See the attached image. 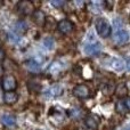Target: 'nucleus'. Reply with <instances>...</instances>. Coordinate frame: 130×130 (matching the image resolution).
<instances>
[{"label": "nucleus", "instance_id": "obj_1", "mask_svg": "<svg viewBox=\"0 0 130 130\" xmlns=\"http://www.w3.org/2000/svg\"><path fill=\"white\" fill-rule=\"evenodd\" d=\"M95 26H96L97 33L102 38H106V37H108L111 34V26L104 18H98L96 21V23H95Z\"/></svg>", "mask_w": 130, "mask_h": 130}, {"label": "nucleus", "instance_id": "obj_2", "mask_svg": "<svg viewBox=\"0 0 130 130\" xmlns=\"http://www.w3.org/2000/svg\"><path fill=\"white\" fill-rule=\"evenodd\" d=\"M1 87L5 90V92L7 91H14L17 88V81H16L15 76L11 74H7L4 75L1 79Z\"/></svg>", "mask_w": 130, "mask_h": 130}, {"label": "nucleus", "instance_id": "obj_3", "mask_svg": "<svg viewBox=\"0 0 130 130\" xmlns=\"http://www.w3.org/2000/svg\"><path fill=\"white\" fill-rule=\"evenodd\" d=\"M17 11L21 14V15H31V14L34 13V6L33 2L29 1V0H22V1L17 2Z\"/></svg>", "mask_w": 130, "mask_h": 130}, {"label": "nucleus", "instance_id": "obj_4", "mask_svg": "<svg viewBox=\"0 0 130 130\" xmlns=\"http://www.w3.org/2000/svg\"><path fill=\"white\" fill-rule=\"evenodd\" d=\"M73 29H74L73 23L69 20H62L61 22L57 23V30L63 34L70 33V32L73 31Z\"/></svg>", "mask_w": 130, "mask_h": 130}, {"label": "nucleus", "instance_id": "obj_5", "mask_svg": "<svg viewBox=\"0 0 130 130\" xmlns=\"http://www.w3.org/2000/svg\"><path fill=\"white\" fill-rule=\"evenodd\" d=\"M90 91H89V88L87 87L86 85H78L73 88V95L78 98H87L89 96Z\"/></svg>", "mask_w": 130, "mask_h": 130}, {"label": "nucleus", "instance_id": "obj_6", "mask_svg": "<svg viewBox=\"0 0 130 130\" xmlns=\"http://www.w3.org/2000/svg\"><path fill=\"white\" fill-rule=\"evenodd\" d=\"M102 50V46L101 43L95 42V43H88L85 46V53L89 56H95V55H98Z\"/></svg>", "mask_w": 130, "mask_h": 130}, {"label": "nucleus", "instance_id": "obj_7", "mask_svg": "<svg viewBox=\"0 0 130 130\" xmlns=\"http://www.w3.org/2000/svg\"><path fill=\"white\" fill-rule=\"evenodd\" d=\"M85 123L87 126V128L95 130L99 124V118L96 114H92V113L91 114H88L85 119Z\"/></svg>", "mask_w": 130, "mask_h": 130}, {"label": "nucleus", "instance_id": "obj_8", "mask_svg": "<svg viewBox=\"0 0 130 130\" xmlns=\"http://www.w3.org/2000/svg\"><path fill=\"white\" fill-rule=\"evenodd\" d=\"M32 16H33L34 23H37L38 25H45L46 24L47 18H46V15H45V13H43L42 10L37 9V10H34V13L32 14Z\"/></svg>", "mask_w": 130, "mask_h": 130}, {"label": "nucleus", "instance_id": "obj_9", "mask_svg": "<svg viewBox=\"0 0 130 130\" xmlns=\"http://www.w3.org/2000/svg\"><path fill=\"white\" fill-rule=\"evenodd\" d=\"M18 99V95L14 91H7L4 94V102L5 104H8V105H13L17 102Z\"/></svg>", "mask_w": 130, "mask_h": 130}, {"label": "nucleus", "instance_id": "obj_10", "mask_svg": "<svg viewBox=\"0 0 130 130\" xmlns=\"http://www.w3.org/2000/svg\"><path fill=\"white\" fill-rule=\"evenodd\" d=\"M129 40V34L127 31H119L115 33L114 36V41L117 43H119V45H122V43H126L127 41Z\"/></svg>", "mask_w": 130, "mask_h": 130}, {"label": "nucleus", "instance_id": "obj_11", "mask_svg": "<svg viewBox=\"0 0 130 130\" xmlns=\"http://www.w3.org/2000/svg\"><path fill=\"white\" fill-rule=\"evenodd\" d=\"M62 94H63V87H61V86H58V85H55V86H53V87H50L49 89L47 90V92H46V95L49 97H58V96H61Z\"/></svg>", "mask_w": 130, "mask_h": 130}, {"label": "nucleus", "instance_id": "obj_12", "mask_svg": "<svg viewBox=\"0 0 130 130\" xmlns=\"http://www.w3.org/2000/svg\"><path fill=\"white\" fill-rule=\"evenodd\" d=\"M15 117H13L10 114H4L1 117V122L7 127H13L15 124Z\"/></svg>", "mask_w": 130, "mask_h": 130}, {"label": "nucleus", "instance_id": "obj_13", "mask_svg": "<svg viewBox=\"0 0 130 130\" xmlns=\"http://www.w3.org/2000/svg\"><path fill=\"white\" fill-rule=\"evenodd\" d=\"M115 94L119 97H124L128 95V87H127L124 83H120V85L117 86L115 88Z\"/></svg>", "mask_w": 130, "mask_h": 130}, {"label": "nucleus", "instance_id": "obj_14", "mask_svg": "<svg viewBox=\"0 0 130 130\" xmlns=\"http://www.w3.org/2000/svg\"><path fill=\"white\" fill-rule=\"evenodd\" d=\"M25 66H26V69L31 72H39L40 71V64H38L36 61H33V59H30V61L25 62Z\"/></svg>", "mask_w": 130, "mask_h": 130}, {"label": "nucleus", "instance_id": "obj_15", "mask_svg": "<svg viewBox=\"0 0 130 130\" xmlns=\"http://www.w3.org/2000/svg\"><path fill=\"white\" fill-rule=\"evenodd\" d=\"M115 111H117L119 114H126L128 112V107L126 105V102L124 101H119L115 104Z\"/></svg>", "mask_w": 130, "mask_h": 130}, {"label": "nucleus", "instance_id": "obj_16", "mask_svg": "<svg viewBox=\"0 0 130 130\" xmlns=\"http://www.w3.org/2000/svg\"><path fill=\"white\" fill-rule=\"evenodd\" d=\"M15 29L16 31L21 32V33H24V32L27 31V24L26 22H24V21H18L17 23H16L15 25Z\"/></svg>", "mask_w": 130, "mask_h": 130}, {"label": "nucleus", "instance_id": "obj_17", "mask_svg": "<svg viewBox=\"0 0 130 130\" xmlns=\"http://www.w3.org/2000/svg\"><path fill=\"white\" fill-rule=\"evenodd\" d=\"M27 88H29V90L31 92H38V91H40V89H41V87H40V85H39L38 82H36V81H29L27 82Z\"/></svg>", "mask_w": 130, "mask_h": 130}, {"label": "nucleus", "instance_id": "obj_18", "mask_svg": "<svg viewBox=\"0 0 130 130\" xmlns=\"http://www.w3.org/2000/svg\"><path fill=\"white\" fill-rule=\"evenodd\" d=\"M59 64H62V63H59V62H55L54 64H52V65H50V67H49V72H52L53 74L58 73V72L63 69V66H62V65H59Z\"/></svg>", "mask_w": 130, "mask_h": 130}, {"label": "nucleus", "instance_id": "obj_19", "mask_svg": "<svg viewBox=\"0 0 130 130\" xmlns=\"http://www.w3.org/2000/svg\"><path fill=\"white\" fill-rule=\"evenodd\" d=\"M55 45V40L52 38V37H48V38L43 39V46H45L47 49H53Z\"/></svg>", "mask_w": 130, "mask_h": 130}, {"label": "nucleus", "instance_id": "obj_20", "mask_svg": "<svg viewBox=\"0 0 130 130\" xmlns=\"http://www.w3.org/2000/svg\"><path fill=\"white\" fill-rule=\"evenodd\" d=\"M113 67L115 70H122L123 69V62L120 59H113Z\"/></svg>", "mask_w": 130, "mask_h": 130}, {"label": "nucleus", "instance_id": "obj_21", "mask_svg": "<svg viewBox=\"0 0 130 130\" xmlns=\"http://www.w3.org/2000/svg\"><path fill=\"white\" fill-rule=\"evenodd\" d=\"M102 90H103V92H104V94H107V95H110V94H112V91H113V88H112V87H110V86H108V83H106V85H104V86H103V88H102Z\"/></svg>", "mask_w": 130, "mask_h": 130}, {"label": "nucleus", "instance_id": "obj_22", "mask_svg": "<svg viewBox=\"0 0 130 130\" xmlns=\"http://www.w3.org/2000/svg\"><path fill=\"white\" fill-rule=\"evenodd\" d=\"M50 4L55 7H61L65 4V1L64 0H50Z\"/></svg>", "mask_w": 130, "mask_h": 130}, {"label": "nucleus", "instance_id": "obj_23", "mask_svg": "<svg viewBox=\"0 0 130 130\" xmlns=\"http://www.w3.org/2000/svg\"><path fill=\"white\" fill-rule=\"evenodd\" d=\"M4 59H5V52H4V49L0 48V62L4 61Z\"/></svg>", "mask_w": 130, "mask_h": 130}, {"label": "nucleus", "instance_id": "obj_24", "mask_svg": "<svg viewBox=\"0 0 130 130\" xmlns=\"http://www.w3.org/2000/svg\"><path fill=\"white\" fill-rule=\"evenodd\" d=\"M124 102H126V105H127V107H128V111H130V97H128Z\"/></svg>", "mask_w": 130, "mask_h": 130}, {"label": "nucleus", "instance_id": "obj_25", "mask_svg": "<svg viewBox=\"0 0 130 130\" xmlns=\"http://www.w3.org/2000/svg\"><path fill=\"white\" fill-rule=\"evenodd\" d=\"M127 67H128V70L130 71V59L129 61H127Z\"/></svg>", "mask_w": 130, "mask_h": 130}, {"label": "nucleus", "instance_id": "obj_26", "mask_svg": "<svg viewBox=\"0 0 130 130\" xmlns=\"http://www.w3.org/2000/svg\"><path fill=\"white\" fill-rule=\"evenodd\" d=\"M0 72H1V67H0Z\"/></svg>", "mask_w": 130, "mask_h": 130}, {"label": "nucleus", "instance_id": "obj_27", "mask_svg": "<svg viewBox=\"0 0 130 130\" xmlns=\"http://www.w3.org/2000/svg\"><path fill=\"white\" fill-rule=\"evenodd\" d=\"M0 43H1V41H0Z\"/></svg>", "mask_w": 130, "mask_h": 130}]
</instances>
